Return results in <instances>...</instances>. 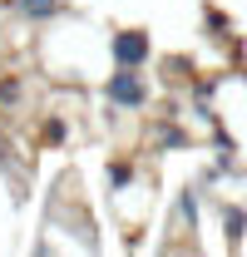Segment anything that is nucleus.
Listing matches in <instances>:
<instances>
[{
    "label": "nucleus",
    "instance_id": "nucleus-4",
    "mask_svg": "<svg viewBox=\"0 0 247 257\" xmlns=\"http://www.w3.org/2000/svg\"><path fill=\"white\" fill-rule=\"evenodd\" d=\"M0 99H5V104H15V99H20V84H15V79H5V84H0Z\"/></svg>",
    "mask_w": 247,
    "mask_h": 257
},
{
    "label": "nucleus",
    "instance_id": "nucleus-5",
    "mask_svg": "<svg viewBox=\"0 0 247 257\" xmlns=\"http://www.w3.org/2000/svg\"><path fill=\"white\" fill-rule=\"evenodd\" d=\"M45 139H64V119H50L45 124Z\"/></svg>",
    "mask_w": 247,
    "mask_h": 257
},
{
    "label": "nucleus",
    "instance_id": "nucleus-2",
    "mask_svg": "<svg viewBox=\"0 0 247 257\" xmlns=\"http://www.w3.org/2000/svg\"><path fill=\"white\" fill-rule=\"evenodd\" d=\"M109 50H114V64H124V69H139V64L149 60V35H144V30H119Z\"/></svg>",
    "mask_w": 247,
    "mask_h": 257
},
{
    "label": "nucleus",
    "instance_id": "nucleus-3",
    "mask_svg": "<svg viewBox=\"0 0 247 257\" xmlns=\"http://www.w3.org/2000/svg\"><path fill=\"white\" fill-rule=\"evenodd\" d=\"M15 15L20 20H55L60 15V0H15Z\"/></svg>",
    "mask_w": 247,
    "mask_h": 257
},
{
    "label": "nucleus",
    "instance_id": "nucleus-1",
    "mask_svg": "<svg viewBox=\"0 0 247 257\" xmlns=\"http://www.w3.org/2000/svg\"><path fill=\"white\" fill-rule=\"evenodd\" d=\"M104 99L109 104H119V109H144L149 104V84H144V74L139 69H114L109 74V84H104Z\"/></svg>",
    "mask_w": 247,
    "mask_h": 257
}]
</instances>
